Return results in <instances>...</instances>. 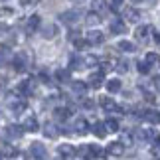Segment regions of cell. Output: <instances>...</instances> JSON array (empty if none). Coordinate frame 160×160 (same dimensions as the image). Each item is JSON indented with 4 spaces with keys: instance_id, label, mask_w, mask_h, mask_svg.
Segmentation results:
<instances>
[{
    "instance_id": "74e56055",
    "label": "cell",
    "mask_w": 160,
    "mask_h": 160,
    "mask_svg": "<svg viewBox=\"0 0 160 160\" xmlns=\"http://www.w3.org/2000/svg\"><path fill=\"white\" fill-rule=\"evenodd\" d=\"M4 63V53H0V65Z\"/></svg>"
},
{
    "instance_id": "8d00e7d4",
    "label": "cell",
    "mask_w": 160,
    "mask_h": 160,
    "mask_svg": "<svg viewBox=\"0 0 160 160\" xmlns=\"http://www.w3.org/2000/svg\"><path fill=\"white\" fill-rule=\"evenodd\" d=\"M20 2H22L24 6H28V4H32V2H36V0H20Z\"/></svg>"
},
{
    "instance_id": "4dcf8cb0",
    "label": "cell",
    "mask_w": 160,
    "mask_h": 160,
    "mask_svg": "<svg viewBox=\"0 0 160 160\" xmlns=\"http://www.w3.org/2000/svg\"><path fill=\"white\" fill-rule=\"evenodd\" d=\"M137 67H138L140 73H148V71H150V67H148V63H146V61H138Z\"/></svg>"
},
{
    "instance_id": "44dd1931",
    "label": "cell",
    "mask_w": 160,
    "mask_h": 160,
    "mask_svg": "<svg viewBox=\"0 0 160 160\" xmlns=\"http://www.w3.org/2000/svg\"><path fill=\"white\" fill-rule=\"evenodd\" d=\"M53 113H55V117H58L59 121H65L67 117L71 115V109H63V107H59V109H55Z\"/></svg>"
},
{
    "instance_id": "ffe728a7",
    "label": "cell",
    "mask_w": 160,
    "mask_h": 160,
    "mask_svg": "<svg viewBox=\"0 0 160 160\" xmlns=\"http://www.w3.org/2000/svg\"><path fill=\"white\" fill-rule=\"evenodd\" d=\"M144 121H148V122H160V117H158V113H154V111H144Z\"/></svg>"
},
{
    "instance_id": "d590c367",
    "label": "cell",
    "mask_w": 160,
    "mask_h": 160,
    "mask_svg": "<svg viewBox=\"0 0 160 160\" xmlns=\"http://www.w3.org/2000/svg\"><path fill=\"white\" fill-rule=\"evenodd\" d=\"M93 105H95V103L91 101V99H85V101H83V107H85V109H93Z\"/></svg>"
},
{
    "instance_id": "8fae6325",
    "label": "cell",
    "mask_w": 160,
    "mask_h": 160,
    "mask_svg": "<svg viewBox=\"0 0 160 160\" xmlns=\"http://www.w3.org/2000/svg\"><path fill=\"white\" fill-rule=\"evenodd\" d=\"M24 131L28 132H36L38 131V121H36V117H26V121H24Z\"/></svg>"
},
{
    "instance_id": "9c48e42d",
    "label": "cell",
    "mask_w": 160,
    "mask_h": 160,
    "mask_svg": "<svg viewBox=\"0 0 160 160\" xmlns=\"http://www.w3.org/2000/svg\"><path fill=\"white\" fill-rule=\"evenodd\" d=\"M73 131L79 132V134H85L89 131V122L85 121V119H77L75 122H73Z\"/></svg>"
},
{
    "instance_id": "f1b7e54d",
    "label": "cell",
    "mask_w": 160,
    "mask_h": 160,
    "mask_svg": "<svg viewBox=\"0 0 160 160\" xmlns=\"http://www.w3.org/2000/svg\"><path fill=\"white\" fill-rule=\"evenodd\" d=\"M87 24H99V14H97V12H89L87 14Z\"/></svg>"
},
{
    "instance_id": "836d02e7",
    "label": "cell",
    "mask_w": 160,
    "mask_h": 160,
    "mask_svg": "<svg viewBox=\"0 0 160 160\" xmlns=\"http://www.w3.org/2000/svg\"><path fill=\"white\" fill-rule=\"evenodd\" d=\"M142 93H144V99L148 101V103H154V95H152V93H148L146 89H142Z\"/></svg>"
},
{
    "instance_id": "277c9868",
    "label": "cell",
    "mask_w": 160,
    "mask_h": 160,
    "mask_svg": "<svg viewBox=\"0 0 160 160\" xmlns=\"http://www.w3.org/2000/svg\"><path fill=\"white\" fill-rule=\"evenodd\" d=\"M30 152H32V156L38 158V160H44V158L48 156V150H46V146L42 144V142H32V146H30Z\"/></svg>"
},
{
    "instance_id": "ab89813d",
    "label": "cell",
    "mask_w": 160,
    "mask_h": 160,
    "mask_svg": "<svg viewBox=\"0 0 160 160\" xmlns=\"http://www.w3.org/2000/svg\"><path fill=\"white\" fill-rule=\"evenodd\" d=\"M113 2H115V4H121V0H113Z\"/></svg>"
},
{
    "instance_id": "4316f807",
    "label": "cell",
    "mask_w": 160,
    "mask_h": 160,
    "mask_svg": "<svg viewBox=\"0 0 160 160\" xmlns=\"http://www.w3.org/2000/svg\"><path fill=\"white\" fill-rule=\"evenodd\" d=\"M150 32V28H144V26H140V28H137V36L140 38V42H146L148 38H146V34Z\"/></svg>"
},
{
    "instance_id": "30bf717a",
    "label": "cell",
    "mask_w": 160,
    "mask_h": 160,
    "mask_svg": "<svg viewBox=\"0 0 160 160\" xmlns=\"http://www.w3.org/2000/svg\"><path fill=\"white\" fill-rule=\"evenodd\" d=\"M6 132H8L10 138H20L22 132H24V127H18V125H8L6 127Z\"/></svg>"
},
{
    "instance_id": "b9f144b4",
    "label": "cell",
    "mask_w": 160,
    "mask_h": 160,
    "mask_svg": "<svg viewBox=\"0 0 160 160\" xmlns=\"http://www.w3.org/2000/svg\"><path fill=\"white\" fill-rule=\"evenodd\" d=\"M132 2H142V0H132Z\"/></svg>"
},
{
    "instance_id": "7bdbcfd3",
    "label": "cell",
    "mask_w": 160,
    "mask_h": 160,
    "mask_svg": "<svg viewBox=\"0 0 160 160\" xmlns=\"http://www.w3.org/2000/svg\"><path fill=\"white\" fill-rule=\"evenodd\" d=\"M158 117H160V113H158Z\"/></svg>"
},
{
    "instance_id": "d6a6232c",
    "label": "cell",
    "mask_w": 160,
    "mask_h": 160,
    "mask_svg": "<svg viewBox=\"0 0 160 160\" xmlns=\"http://www.w3.org/2000/svg\"><path fill=\"white\" fill-rule=\"evenodd\" d=\"M83 65H97V58H93V55H87V58L83 59Z\"/></svg>"
},
{
    "instance_id": "83f0119b",
    "label": "cell",
    "mask_w": 160,
    "mask_h": 160,
    "mask_svg": "<svg viewBox=\"0 0 160 160\" xmlns=\"http://www.w3.org/2000/svg\"><path fill=\"white\" fill-rule=\"evenodd\" d=\"M55 77H58L59 81H67V79H69V69H58L55 71Z\"/></svg>"
},
{
    "instance_id": "9a60e30c",
    "label": "cell",
    "mask_w": 160,
    "mask_h": 160,
    "mask_svg": "<svg viewBox=\"0 0 160 160\" xmlns=\"http://www.w3.org/2000/svg\"><path fill=\"white\" fill-rule=\"evenodd\" d=\"M122 150H125V146H122L121 142H111L107 146V152H109V154H113V156H121Z\"/></svg>"
},
{
    "instance_id": "f546056e",
    "label": "cell",
    "mask_w": 160,
    "mask_h": 160,
    "mask_svg": "<svg viewBox=\"0 0 160 160\" xmlns=\"http://www.w3.org/2000/svg\"><path fill=\"white\" fill-rule=\"evenodd\" d=\"M2 154H4V156H16V154H18V150L14 148V146H4Z\"/></svg>"
},
{
    "instance_id": "e575fe53",
    "label": "cell",
    "mask_w": 160,
    "mask_h": 160,
    "mask_svg": "<svg viewBox=\"0 0 160 160\" xmlns=\"http://www.w3.org/2000/svg\"><path fill=\"white\" fill-rule=\"evenodd\" d=\"M152 85L160 91V75H156V77H152Z\"/></svg>"
},
{
    "instance_id": "3957f363",
    "label": "cell",
    "mask_w": 160,
    "mask_h": 160,
    "mask_svg": "<svg viewBox=\"0 0 160 160\" xmlns=\"http://www.w3.org/2000/svg\"><path fill=\"white\" fill-rule=\"evenodd\" d=\"M12 65H14L16 71H26V67H28V55L26 53H16V58L12 59Z\"/></svg>"
},
{
    "instance_id": "d6986e66",
    "label": "cell",
    "mask_w": 160,
    "mask_h": 160,
    "mask_svg": "<svg viewBox=\"0 0 160 160\" xmlns=\"http://www.w3.org/2000/svg\"><path fill=\"white\" fill-rule=\"evenodd\" d=\"M18 91H20V93H24V95H30V93H34V83H32V81H24V83H20V87H18Z\"/></svg>"
},
{
    "instance_id": "1f68e13d",
    "label": "cell",
    "mask_w": 160,
    "mask_h": 160,
    "mask_svg": "<svg viewBox=\"0 0 160 160\" xmlns=\"http://www.w3.org/2000/svg\"><path fill=\"white\" fill-rule=\"evenodd\" d=\"M24 107H26V103H12V111L14 113H22Z\"/></svg>"
},
{
    "instance_id": "d4e9b609",
    "label": "cell",
    "mask_w": 160,
    "mask_h": 160,
    "mask_svg": "<svg viewBox=\"0 0 160 160\" xmlns=\"http://www.w3.org/2000/svg\"><path fill=\"white\" fill-rule=\"evenodd\" d=\"M42 34H44V36H46V38H52V36H53V34H58V28H55V26H53V24H48V26H46L44 30H42Z\"/></svg>"
},
{
    "instance_id": "603a6c76",
    "label": "cell",
    "mask_w": 160,
    "mask_h": 160,
    "mask_svg": "<svg viewBox=\"0 0 160 160\" xmlns=\"http://www.w3.org/2000/svg\"><path fill=\"white\" fill-rule=\"evenodd\" d=\"M119 50H122V52H134V50H137V46L131 44V42H127V40H121L119 42Z\"/></svg>"
},
{
    "instance_id": "7a4b0ae2",
    "label": "cell",
    "mask_w": 160,
    "mask_h": 160,
    "mask_svg": "<svg viewBox=\"0 0 160 160\" xmlns=\"http://www.w3.org/2000/svg\"><path fill=\"white\" fill-rule=\"evenodd\" d=\"M103 40H105V36H103V32H99V30H91V32L85 36V42H87L89 46L103 44Z\"/></svg>"
},
{
    "instance_id": "60d3db41",
    "label": "cell",
    "mask_w": 160,
    "mask_h": 160,
    "mask_svg": "<svg viewBox=\"0 0 160 160\" xmlns=\"http://www.w3.org/2000/svg\"><path fill=\"white\" fill-rule=\"evenodd\" d=\"M0 160H4V154H2V152H0Z\"/></svg>"
},
{
    "instance_id": "cb8c5ba5",
    "label": "cell",
    "mask_w": 160,
    "mask_h": 160,
    "mask_svg": "<svg viewBox=\"0 0 160 160\" xmlns=\"http://www.w3.org/2000/svg\"><path fill=\"white\" fill-rule=\"evenodd\" d=\"M71 89L75 91V93L81 95V93H85V91H87V85H85L83 81H73V83H71Z\"/></svg>"
},
{
    "instance_id": "ba28073f",
    "label": "cell",
    "mask_w": 160,
    "mask_h": 160,
    "mask_svg": "<svg viewBox=\"0 0 160 160\" xmlns=\"http://www.w3.org/2000/svg\"><path fill=\"white\" fill-rule=\"evenodd\" d=\"M99 105L105 109V111H119V105H117L111 97H101V99H99Z\"/></svg>"
},
{
    "instance_id": "8992f818",
    "label": "cell",
    "mask_w": 160,
    "mask_h": 160,
    "mask_svg": "<svg viewBox=\"0 0 160 160\" xmlns=\"http://www.w3.org/2000/svg\"><path fill=\"white\" fill-rule=\"evenodd\" d=\"M38 28H40V16H38V14L30 16V18H28V22H26V34H28V36H32Z\"/></svg>"
},
{
    "instance_id": "f35d334b",
    "label": "cell",
    "mask_w": 160,
    "mask_h": 160,
    "mask_svg": "<svg viewBox=\"0 0 160 160\" xmlns=\"http://www.w3.org/2000/svg\"><path fill=\"white\" fill-rule=\"evenodd\" d=\"M156 144H158V148H160V134H158V138H156Z\"/></svg>"
},
{
    "instance_id": "ac0fdd59",
    "label": "cell",
    "mask_w": 160,
    "mask_h": 160,
    "mask_svg": "<svg viewBox=\"0 0 160 160\" xmlns=\"http://www.w3.org/2000/svg\"><path fill=\"white\" fill-rule=\"evenodd\" d=\"M93 132H95L99 138H103V137H105V134H107L109 131H107L105 122H95V125H93Z\"/></svg>"
},
{
    "instance_id": "7402d4cb",
    "label": "cell",
    "mask_w": 160,
    "mask_h": 160,
    "mask_svg": "<svg viewBox=\"0 0 160 160\" xmlns=\"http://www.w3.org/2000/svg\"><path fill=\"white\" fill-rule=\"evenodd\" d=\"M91 4H93V12H97V14L107 10V2H105V0H93Z\"/></svg>"
},
{
    "instance_id": "4fadbf2b",
    "label": "cell",
    "mask_w": 160,
    "mask_h": 160,
    "mask_svg": "<svg viewBox=\"0 0 160 160\" xmlns=\"http://www.w3.org/2000/svg\"><path fill=\"white\" fill-rule=\"evenodd\" d=\"M144 61L148 63L150 69H152V67H154V69H156V67H160V55H158V53H154V52H152V53H146Z\"/></svg>"
},
{
    "instance_id": "52a82bcc",
    "label": "cell",
    "mask_w": 160,
    "mask_h": 160,
    "mask_svg": "<svg viewBox=\"0 0 160 160\" xmlns=\"http://www.w3.org/2000/svg\"><path fill=\"white\" fill-rule=\"evenodd\" d=\"M77 18H79L77 10H67V12H63V14H59V20L65 22V24H75Z\"/></svg>"
},
{
    "instance_id": "5b68a950",
    "label": "cell",
    "mask_w": 160,
    "mask_h": 160,
    "mask_svg": "<svg viewBox=\"0 0 160 160\" xmlns=\"http://www.w3.org/2000/svg\"><path fill=\"white\" fill-rule=\"evenodd\" d=\"M103 83H105V71H95V73L89 75V85H91V87L99 89Z\"/></svg>"
},
{
    "instance_id": "2e32d148",
    "label": "cell",
    "mask_w": 160,
    "mask_h": 160,
    "mask_svg": "<svg viewBox=\"0 0 160 160\" xmlns=\"http://www.w3.org/2000/svg\"><path fill=\"white\" fill-rule=\"evenodd\" d=\"M111 32L113 34H127V24H122L119 20H115V22H111Z\"/></svg>"
},
{
    "instance_id": "e0dca14e",
    "label": "cell",
    "mask_w": 160,
    "mask_h": 160,
    "mask_svg": "<svg viewBox=\"0 0 160 160\" xmlns=\"http://www.w3.org/2000/svg\"><path fill=\"white\" fill-rule=\"evenodd\" d=\"M121 87H122V83L119 81V79H109L107 81V89L111 91V93H119Z\"/></svg>"
},
{
    "instance_id": "6da1fadb",
    "label": "cell",
    "mask_w": 160,
    "mask_h": 160,
    "mask_svg": "<svg viewBox=\"0 0 160 160\" xmlns=\"http://www.w3.org/2000/svg\"><path fill=\"white\" fill-rule=\"evenodd\" d=\"M122 20L125 22H134L137 24L138 20H140V12L137 10V8H132V6H127V8H122Z\"/></svg>"
},
{
    "instance_id": "5bb4252c",
    "label": "cell",
    "mask_w": 160,
    "mask_h": 160,
    "mask_svg": "<svg viewBox=\"0 0 160 160\" xmlns=\"http://www.w3.org/2000/svg\"><path fill=\"white\" fill-rule=\"evenodd\" d=\"M58 152H59V154H61V156H63V158H71V156H73V154H75V152H77V150H75V148H73V146H71V144H61V146H59V148H58Z\"/></svg>"
},
{
    "instance_id": "7c38bea8",
    "label": "cell",
    "mask_w": 160,
    "mask_h": 160,
    "mask_svg": "<svg viewBox=\"0 0 160 160\" xmlns=\"http://www.w3.org/2000/svg\"><path fill=\"white\" fill-rule=\"evenodd\" d=\"M44 134H46L48 138H55L59 134V128L55 127L53 122H46V125H44Z\"/></svg>"
},
{
    "instance_id": "484cf974",
    "label": "cell",
    "mask_w": 160,
    "mask_h": 160,
    "mask_svg": "<svg viewBox=\"0 0 160 160\" xmlns=\"http://www.w3.org/2000/svg\"><path fill=\"white\" fill-rule=\"evenodd\" d=\"M105 127H107V131H111V132H117V131H119V122H117L115 119L105 121Z\"/></svg>"
}]
</instances>
